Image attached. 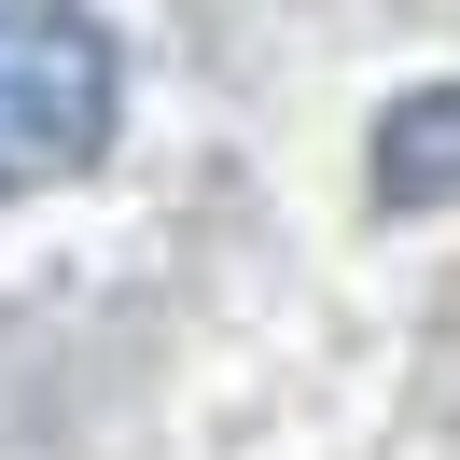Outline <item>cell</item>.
I'll return each mask as SVG.
<instances>
[{"instance_id":"6da1fadb","label":"cell","mask_w":460,"mask_h":460,"mask_svg":"<svg viewBox=\"0 0 460 460\" xmlns=\"http://www.w3.org/2000/svg\"><path fill=\"white\" fill-rule=\"evenodd\" d=\"M126 112V57L84 0H0V196L98 168Z\"/></svg>"},{"instance_id":"7a4b0ae2","label":"cell","mask_w":460,"mask_h":460,"mask_svg":"<svg viewBox=\"0 0 460 460\" xmlns=\"http://www.w3.org/2000/svg\"><path fill=\"white\" fill-rule=\"evenodd\" d=\"M376 196L391 209L460 196V84H404L391 98V126H376Z\"/></svg>"}]
</instances>
